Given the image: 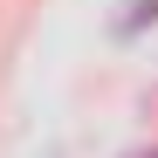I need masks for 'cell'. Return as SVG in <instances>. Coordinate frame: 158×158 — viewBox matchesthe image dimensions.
I'll list each match as a JSON object with an SVG mask.
<instances>
[{"instance_id":"2","label":"cell","mask_w":158,"mask_h":158,"mask_svg":"<svg viewBox=\"0 0 158 158\" xmlns=\"http://www.w3.org/2000/svg\"><path fill=\"white\" fill-rule=\"evenodd\" d=\"M131 158H158V151H131Z\"/></svg>"},{"instance_id":"1","label":"cell","mask_w":158,"mask_h":158,"mask_svg":"<svg viewBox=\"0 0 158 158\" xmlns=\"http://www.w3.org/2000/svg\"><path fill=\"white\" fill-rule=\"evenodd\" d=\"M144 21H158V0H138V14L124 21V35H131V28H144Z\"/></svg>"}]
</instances>
